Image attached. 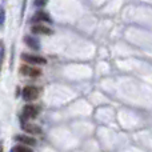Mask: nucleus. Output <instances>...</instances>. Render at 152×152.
I'll return each instance as SVG.
<instances>
[{"label": "nucleus", "instance_id": "f257e3e1", "mask_svg": "<svg viewBox=\"0 0 152 152\" xmlns=\"http://www.w3.org/2000/svg\"><path fill=\"white\" fill-rule=\"evenodd\" d=\"M21 59H23L26 63L32 64V66H44L47 64V60L42 56H37V55H29V53H23L21 55Z\"/></svg>", "mask_w": 152, "mask_h": 152}, {"label": "nucleus", "instance_id": "f03ea898", "mask_svg": "<svg viewBox=\"0 0 152 152\" xmlns=\"http://www.w3.org/2000/svg\"><path fill=\"white\" fill-rule=\"evenodd\" d=\"M23 97H24V100H27V102H32V100L37 99V97H39V88H36V87H34V86L24 87Z\"/></svg>", "mask_w": 152, "mask_h": 152}, {"label": "nucleus", "instance_id": "7ed1b4c3", "mask_svg": "<svg viewBox=\"0 0 152 152\" xmlns=\"http://www.w3.org/2000/svg\"><path fill=\"white\" fill-rule=\"evenodd\" d=\"M20 74L24 76H28V77H37V76L42 75V71L36 67L32 66H21L20 67Z\"/></svg>", "mask_w": 152, "mask_h": 152}, {"label": "nucleus", "instance_id": "20e7f679", "mask_svg": "<svg viewBox=\"0 0 152 152\" xmlns=\"http://www.w3.org/2000/svg\"><path fill=\"white\" fill-rule=\"evenodd\" d=\"M39 107L36 105H32V104H28L23 108V116L26 119H35L37 115H39Z\"/></svg>", "mask_w": 152, "mask_h": 152}, {"label": "nucleus", "instance_id": "39448f33", "mask_svg": "<svg viewBox=\"0 0 152 152\" xmlns=\"http://www.w3.org/2000/svg\"><path fill=\"white\" fill-rule=\"evenodd\" d=\"M15 140H16V142H19L20 144L28 145V147H34V145H36V139H34L32 136H29L28 134H26V135H16Z\"/></svg>", "mask_w": 152, "mask_h": 152}, {"label": "nucleus", "instance_id": "423d86ee", "mask_svg": "<svg viewBox=\"0 0 152 152\" xmlns=\"http://www.w3.org/2000/svg\"><path fill=\"white\" fill-rule=\"evenodd\" d=\"M31 31L36 35H52V29L48 26H43V24H35L31 28Z\"/></svg>", "mask_w": 152, "mask_h": 152}, {"label": "nucleus", "instance_id": "0eeeda50", "mask_svg": "<svg viewBox=\"0 0 152 152\" xmlns=\"http://www.w3.org/2000/svg\"><path fill=\"white\" fill-rule=\"evenodd\" d=\"M34 23H50L51 21V18L48 16V13H45V12H36L34 16H32V19H31Z\"/></svg>", "mask_w": 152, "mask_h": 152}, {"label": "nucleus", "instance_id": "6e6552de", "mask_svg": "<svg viewBox=\"0 0 152 152\" xmlns=\"http://www.w3.org/2000/svg\"><path fill=\"white\" fill-rule=\"evenodd\" d=\"M23 131L28 135H39L42 134V128L36 124H24L23 126Z\"/></svg>", "mask_w": 152, "mask_h": 152}, {"label": "nucleus", "instance_id": "1a4fd4ad", "mask_svg": "<svg viewBox=\"0 0 152 152\" xmlns=\"http://www.w3.org/2000/svg\"><path fill=\"white\" fill-rule=\"evenodd\" d=\"M24 43H26L29 48H32V50H35V51L40 50V42L34 36H26L24 37Z\"/></svg>", "mask_w": 152, "mask_h": 152}, {"label": "nucleus", "instance_id": "9d476101", "mask_svg": "<svg viewBox=\"0 0 152 152\" xmlns=\"http://www.w3.org/2000/svg\"><path fill=\"white\" fill-rule=\"evenodd\" d=\"M13 152H34L31 150V147L28 145H24V144H19L13 148Z\"/></svg>", "mask_w": 152, "mask_h": 152}, {"label": "nucleus", "instance_id": "9b49d317", "mask_svg": "<svg viewBox=\"0 0 152 152\" xmlns=\"http://www.w3.org/2000/svg\"><path fill=\"white\" fill-rule=\"evenodd\" d=\"M3 59H4V43L0 40V68L3 64Z\"/></svg>", "mask_w": 152, "mask_h": 152}, {"label": "nucleus", "instance_id": "f8f14e48", "mask_svg": "<svg viewBox=\"0 0 152 152\" xmlns=\"http://www.w3.org/2000/svg\"><path fill=\"white\" fill-rule=\"evenodd\" d=\"M4 21H5V11L3 7H0V27L4 26Z\"/></svg>", "mask_w": 152, "mask_h": 152}, {"label": "nucleus", "instance_id": "ddd939ff", "mask_svg": "<svg viewBox=\"0 0 152 152\" xmlns=\"http://www.w3.org/2000/svg\"><path fill=\"white\" fill-rule=\"evenodd\" d=\"M45 3H47V0H35V5H37V7H42Z\"/></svg>", "mask_w": 152, "mask_h": 152}, {"label": "nucleus", "instance_id": "4468645a", "mask_svg": "<svg viewBox=\"0 0 152 152\" xmlns=\"http://www.w3.org/2000/svg\"><path fill=\"white\" fill-rule=\"evenodd\" d=\"M0 152H4V151H3V145L1 144H0Z\"/></svg>", "mask_w": 152, "mask_h": 152}]
</instances>
